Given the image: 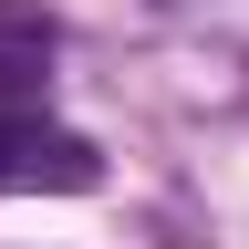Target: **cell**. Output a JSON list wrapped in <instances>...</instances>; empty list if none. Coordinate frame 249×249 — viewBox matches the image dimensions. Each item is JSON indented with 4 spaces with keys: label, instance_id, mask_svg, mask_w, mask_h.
<instances>
[{
    "label": "cell",
    "instance_id": "1",
    "mask_svg": "<svg viewBox=\"0 0 249 249\" xmlns=\"http://www.w3.org/2000/svg\"><path fill=\"white\" fill-rule=\"evenodd\" d=\"M104 177V156L62 124H31V114H0V197H83Z\"/></svg>",
    "mask_w": 249,
    "mask_h": 249
}]
</instances>
